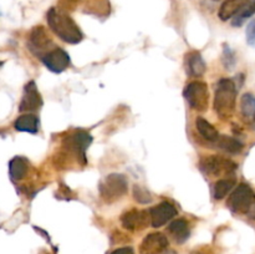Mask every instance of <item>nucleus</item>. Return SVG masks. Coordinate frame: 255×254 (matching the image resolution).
I'll use <instances>...</instances> for the list:
<instances>
[{"mask_svg":"<svg viewBox=\"0 0 255 254\" xmlns=\"http://www.w3.org/2000/svg\"><path fill=\"white\" fill-rule=\"evenodd\" d=\"M46 19L51 31L56 36H59L62 41L67 42V44H79L84 39V35H82L79 25L64 10L51 7L47 11Z\"/></svg>","mask_w":255,"mask_h":254,"instance_id":"1","label":"nucleus"},{"mask_svg":"<svg viewBox=\"0 0 255 254\" xmlns=\"http://www.w3.org/2000/svg\"><path fill=\"white\" fill-rule=\"evenodd\" d=\"M236 82L231 79H221L217 84L214 94V110L221 119H229L236 110L237 101Z\"/></svg>","mask_w":255,"mask_h":254,"instance_id":"2","label":"nucleus"},{"mask_svg":"<svg viewBox=\"0 0 255 254\" xmlns=\"http://www.w3.org/2000/svg\"><path fill=\"white\" fill-rule=\"evenodd\" d=\"M128 189L127 178L121 173H111L100 182V196L106 203H114L126 194Z\"/></svg>","mask_w":255,"mask_h":254,"instance_id":"3","label":"nucleus"},{"mask_svg":"<svg viewBox=\"0 0 255 254\" xmlns=\"http://www.w3.org/2000/svg\"><path fill=\"white\" fill-rule=\"evenodd\" d=\"M255 203V192L249 184L241 183L229 196L227 206L234 213L247 214Z\"/></svg>","mask_w":255,"mask_h":254,"instance_id":"4","label":"nucleus"},{"mask_svg":"<svg viewBox=\"0 0 255 254\" xmlns=\"http://www.w3.org/2000/svg\"><path fill=\"white\" fill-rule=\"evenodd\" d=\"M191 109L203 112L208 109L209 91L207 84L202 81H192L186 86L183 92Z\"/></svg>","mask_w":255,"mask_h":254,"instance_id":"5","label":"nucleus"},{"mask_svg":"<svg viewBox=\"0 0 255 254\" xmlns=\"http://www.w3.org/2000/svg\"><path fill=\"white\" fill-rule=\"evenodd\" d=\"M237 163L231 159L223 158L219 156H206L199 162V168L207 176H223V174H231L237 169Z\"/></svg>","mask_w":255,"mask_h":254,"instance_id":"6","label":"nucleus"},{"mask_svg":"<svg viewBox=\"0 0 255 254\" xmlns=\"http://www.w3.org/2000/svg\"><path fill=\"white\" fill-rule=\"evenodd\" d=\"M41 60L45 66L50 71L55 72V74H60V72L65 71L70 66V62H71L70 61V55L65 50L59 49V47H55V49L46 52L41 57Z\"/></svg>","mask_w":255,"mask_h":254,"instance_id":"7","label":"nucleus"},{"mask_svg":"<svg viewBox=\"0 0 255 254\" xmlns=\"http://www.w3.org/2000/svg\"><path fill=\"white\" fill-rule=\"evenodd\" d=\"M121 223L125 229L131 232L142 231L147 228L151 223V216L146 211H138V209H131L122 214Z\"/></svg>","mask_w":255,"mask_h":254,"instance_id":"8","label":"nucleus"},{"mask_svg":"<svg viewBox=\"0 0 255 254\" xmlns=\"http://www.w3.org/2000/svg\"><path fill=\"white\" fill-rule=\"evenodd\" d=\"M169 242L164 234L149 233L139 246V254H164L168 249Z\"/></svg>","mask_w":255,"mask_h":254,"instance_id":"9","label":"nucleus"},{"mask_svg":"<svg viewBox=\"0 0 255 254\" xmlns=\"http://www.w3.org/2000/svg\"><path fill=\"white\" fill-rule=\"evenodd\" d=\"M50 45H51V40H50L49 35H47L44 26H35L34 29L30 31L29 49L31 50L35 55L42 57L46 52L50 51V50L47 49Z\"/></svg>","mask_w":255,"mask_h":254,"instance_id":"10","label":"nucleus"},{"mask_svg":"<svg viewBox=\"0 0 255 254\" xmlns=\"http://www.w3.org/2000/svg\"><path fill=\"white\" fill-rule=\"evenodd\" d=\"M149 216H151L152 227L159 228L177 216V209L174 208L173 204L168 202H162L149 209Z\"/></svg>","mask_w":255,"mask_h":254,"instance_id":"11","label":"nucleus"},{"mask_svg":"<svg viewBox=\"0 0 255 254\" xmlns=\"http://www.w3.org/2000/svg\"><path fill=\"white\" fill-rule=\"evenodd\" d=\"M41 105L42 100L39 91H37L36 85H35L34 81H30L24 89V96H22L21 102H20L19 110L21 112H32L39 110Z\"/></svg>","mask_w":255,"mask_h":254,"instance_id":"12","label":"nucleus"},{"mask_svg":"<svg viewBox=\"0 0 255 254\" xmlns=\"http://www.w3.org/2000/svg\"><path fill=\"white\" fill-rule=\"evenodd\" d=\"M92 142L91 134L86 131H76L67 138V148L74 152L79 158L85 161V152Z\"/></svg>","mask_w":255,"mask_h":254,"instance_id":"13","label":"nucleus"},{"mask_svg":"<svg viewBox=\"0 0 255 254\" xmlns=\"http://www.w3.org/2000/svg\"><path fill=\"white\" fill-rule=\"evenodd\" d=\"M168 232L172 238L174 239V242L178 244H183L191 236L188 222L182 218L171 222V224L168 226Z\"/></svg>","mask_w":255,"mask_h":254,"instance_id":"14","label":"nucleus"},{"mask_svg":"<svg viewBox=\"0 0 255 254\" xmlns=\"http://www.w3.org/2000/svg\"><path fill=\"white\" fill-rule=\"evenodd\" d=\"M251 1H253V0H226L218 11L219 17L223 21L232 19Z\"/></svg>","mask_w":255,"mask_h":254,"instance_id":"15","label":"nucleus"},{"mask_svg":"<svg viewBox=\"0 0 255 254\" xmlns=\"http://www.w3.org/2000/svg\"><path fill=\"white\" fill-rule=\"evenodd\" d=\"M206 62L199 52L192 51L187 54V71L191 76L199 77L206 72Z\"/></svg>","mask_w":255,"mask_h":254,"instance_id":"16","label":"nucleus"},{"mask_svg":"<svg viewBox=\"0 0 255 254\" xmlns=\"http://www.w3.org/2000/svg\"><path fill=\"white\" fill-rule=\"evenodd\" d=\"M14 127L16 131L27 132V133H36L39 131V119L32 114L21 115L15 121Z\"/></svg>","mask_w":255,"mask_h":254,"instance_id":"17","label":"nucleus"},{"mask_svg":"<svg viewBox=\"0 0 255 254\" xmlns=\"http://www.w3.org/2000/svg\"><path fill=\"white\" fill-rule=\"evenodd\" d=\"M29 171V161L25 157L16 156L9 162V173L11 179L20 181L24 178Z\"/></svg>","mask_w":255,"mask_h":254,"instance_id":"18","label":"nucleus"},{"mask_svg":"<svg viewBox=\"0 0 255 254\" xmlns=\"http://www.w3.org/2000/svg\"><path fill=\"white\" fill-rule=\"evenodd\" d=\"M241 111L244 120L249 124L255 122V96L251 92H247L242 96Z\"/></svg>","mask_w":255,"mask_h":254,"instance_id":"19","label":"nucleus"},{"mask_svg":"<svg viewBox=\"0 0 255 254\" xmlns=\"http://www.w3.org/2000/svg\"><path fill=\"white\" fill-rule=\"evenodd\" d=\"M196 127L197 129H198L199 133H201V136L203 137V138L208 139V141L217 142L219 137H221L219 136L218 131L214 128L213 125L209 124V122L207 121V120H204L203 117H197Z\"/></svg>","mask_w":255,"mask_h":254,"instance_id":"20","label":"nucleus"},{"mask_svg":"<svg viewBox=\"0 0 255 254\" xmlns=\"http://www.w3.org/2000/svg\"><path fill=\"white\" fill-rule=\"evenodd\" d=\"M217 144H218L219 148H222L223 151L228 152V153L231 154L241 153L244 148V144L242 143L239 139L234 138V137H231V136L219 137L218 141H217Z\"/></svg>","mask_w":255,"mask_h":254,"instance_id":"21","label":"nucleus"},{"mask_svg":"<svg viewBox=\"0 0 255 254\" xmlns=\"http://www.w3.org/2000/svg\"><path fill=\"white\" fill-rule=\"evenodd\" d=\"M234 186H236L234 178H222L217 181L214 184V198L223 199L233 189Z\"/></svg>","mask_w":255,"mask_h":254,"instance_id":"22","label":"nucleus"},{"mask_svg":"<svg viewBox=\"0 0 255 254\" xmlns=\"http://www.w3.org/2000/svg\"><path fill=\"white\" fill-rule=\"evenodd\" d=\"M255 14V0L251 1L249 4H247L236 16L232 20V25L233 26H242L244 24L247 19H249L251 16H253Z\"/></svg>","mask_w":255,"mask_h":254,"instance_id":"23","label":"nucleus"},{"mask_svg":"<svg viewBox=\"0 0 255 254\" xmlns=\"http://www.w3.org/2000/svg\"><path fill=\"white\" fill-rule=\"evenodd\" d=\"M133 198L141 204H148L152 201L151 193L144 187L139 186V184H136L133 187Z\"/></svg>","mask_w":255,"mask_h":254,"instance_id":"24","label":"nucleus"},{"mask_svg":"<svg viewBox=\"0 0 255 254\" xmlns=\"http://www.w3.org/2000/svg\"><path fill=\"white\" fill-rule=\"evenodd\" d=\"M223 65L227 70H232L237 64L236 52L229 47V45H224L223 49Z\"/></svg>","mask_w":255,"mask_h":254,"instance_id":"25","label":"nucleus"},{"mask_svg":"<svg viewBox=\"0 0 255 254\" xmlns=\"http://www.w3.org/2000/svg\"><path fill=\"white\" fill-rule=\"evenodd\" d=\"M246 36H247V42H248L249 46L255 47V19L252 20L248 24L246 30Z\"/></svg>","mask_w":255,"mask_h":254,"instance_id":"26","label":"nucleus"},{"mask_svg":"<svg viewBox=\"0 0 255 254\" xmlns=\"http://www.w3.org/2000/svg\"><path fill=\"white\" fill-rule=\"evenodd\" d=\"M77 0H60L59 2V9L67 11V10H71L76 6Z\"/></svg>","mask_w":255,"mask_h":254,"instance_id":"27","label":"nucleus"},{"mask_svg":"<svg viewBox=\"0 0 255 254\" xmlns=\"http://www.w3.org/2000/svg\"><path fill=\"white\" fill-rule=\"evenodd\" d=\"M110 254H134V251L132 247H122V248L115 249Z\"/></svg>","mask_w":255,"mask_h":254,"instance_id":"28","label":"nucleus"},{"mask_svg":"<svg viewBox=\"0 0 255 254\" xmlns=\"http://www.w3.org/2000/svg\"><path fill=\"white\" fill-rule=\"evenodd\" d=\"M247 216H248L251 219H255V203L253 204V207L249 209V212L247 213Z\"/></svg>","mask_w":255,"mask_h":254,"instance_id":"29","label":"nucleus"}]
</instances>
